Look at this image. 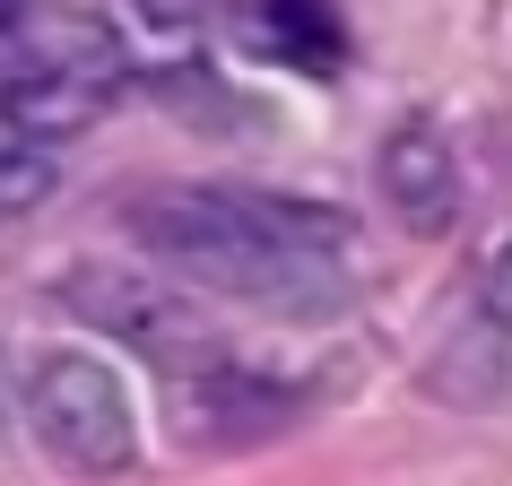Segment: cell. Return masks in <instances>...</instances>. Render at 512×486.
<instances>
[{"mask_svg": "<svg viewBox=\"0 0 512 486\" xmlns=\"http://www.w3.org/2000/svg\"><path fill=\"white\" fill-rule=\"evenodd\" d=\"M44 9H53V0H0V44H18V35H27Z\"/></svg>", "mask_w": 512, "mask_h": 486, "instance_id": "30bf717a", "label": "cell"}, {"mask_svg": "<svg viewBox=\"0 0 512 486\" xmlns=\"http://www.w3.org/2000/svg\"><path fill=\"white\" fill-rule=\"evenodd\" d=\"M131 235L165 270L252 304H330L348 296L356 270V226L296 191H235V183L148 191L131 209Z\"/></svg>", "mask_w": 512, "mask_h": 486, "instance_id": "6da1fadb", "label": "cell"}, {"mask_svg": "<svg viewBox=\"0 0 512 486\" xmlns=\"http://www.w3.org/2000/svg\"><path fill=\"white\" fill-rule=\"evenodd\" d=\"M122 96V44L96 18L44 9L9 53H0V122L27 139H70Z\"/></svg>", "mask_w": 512, "mask_h": 486, "instance_id": "7a4b0ae2", "label": "cell"}, {"mask_svg": "<svg viewBox=\"0 0 512 486\" xmlns=\"http://www.w3.org/2000/svg\"><path fill=\"white\" fill-rule=\"evenodd\" d=\"M374 183H382V209L400 217L408 235H443L460 217V165H452V139L434 122H400L374 157Z\"/></svg>", "mask_w": 512, "mask_h": 486, "instance_id": "5b68a950", "label": "cell"}, {"mask_svg": "<svg viewBox=\"0 0 512 486\" xmlns=\"http://www.w3.org/2000/svg\"><path fill=\"white\" fill-rule=\"evenodd\" d=\"M113 9H122V27L157 35V44H183L209 27V0H113Z\"/></svg>", "mask_w": 512, "mask_h": 486, "instance_id": "ba28073f", "label": "cell"}, {"mask_svg": "<svg viewBox=\"0 0 512 486\" xmlns=\"http://www.w3.org/2000/svg\"><path fill=\"white\" fill-rule=\"evenodd\" d=\"M261 44H270L278 61H296V70H339V53H348V35H339V18H330V0H270L261 9Z\"/></svg>", "mask_w": 512, "mask_h": 486, "instance_id": "8992f818", "label": "cell"}, {"mask_svg": "<svg viewBox=\"0 0 512 486\" xmlns=\"http://www.w3.org/2000/svg\"><path fill=\"white\" fill-rule=\"evenodd\" d=\"M61 296H70V313H79V322L113 330V339H131V348H148V356H183V348H191V313L165 296L157 278H131V270H105V261H79V270L61 278Z\"/></svg>", "mask_w": 512, "mask_h": 486, "instance_id": "277c9868", "label": "cell"}, {"mask_svg": "<svg viewBox=\"0 0 512 486\" xmlns=\"http://www.w3.org/2000/svg\"><path fill=\"white\" fill-rule=\"evenodd\" d=\"M18 417L27 434L44 443V460L79 469V478H122L139 460V417H131V391L113 365L79 348H53L27 365V391H18Z\"/></svg>", "mask_w": 512, "mask_h": 486, "instance_id": "3957f363", "label": "cell"}, {"mask_svg": "<svg viewBox=\"0 0 512 486\" xmlns=\"http://www.w3.org/2000/svg\"><path fill=\"white\" fill-rule=\"evenodd\" d=\"M478 304H486V322H495V330L512 339V243L495 252V261H486V278H478Z\"/></svg>", "mask_w": 512, "mask_h": 486, "instance_id": "9c48e42d", "label": "cell"}, {"mask_svg": "<svg viewBox=\"0 0 512 486\" xmlns=\"http://www.w3.org/2000/svg\"><path fill=\"white\" fill-rule=\"evenodd\" d=\"M53 191H61L53 139H27V131H9V122H0V217H35Z\"/></svg>", "mask_w": 512, "mask_h": 486, "instance_id": "52a82bcc", "label": "cell"}]
</instances>
